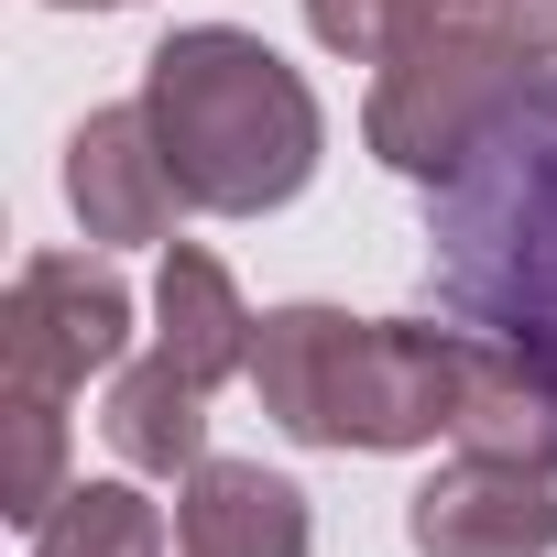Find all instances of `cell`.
Returning <instances> with one entry per match:
<instances>
[{"instance_id": "7a4b0ae2", "label": "cell", "mask_w": 557, "mask_h": 557, "mask_svg": "<svg viewBox=\"0 0 557 557\" xmlns=\"http://www.w3.org/2000/svg\"><path fill=\"white\" fill-rule=\"evenodd\" d=\"M153 110H164V143L186 153V197H208V208L285 197L262 175V153H240L262 110H307L296 77H273L262 45H240V34H175L153 55Z\"/></svg>"}, {"instance_id": "6da1fadb", "label": "cell", "mask_w": 557, "mask_h": 557, "mask_svg": "<svg viewBox=\"0 0 557 557\" xmlns=\"http://www.w3.org/2000/svg\"><path fill=\"white\" fill-rule=\"evenodd\" d=\"M426 296L557 405V77L503 88L426 197Z\"/></svg>"}]
</instances>
